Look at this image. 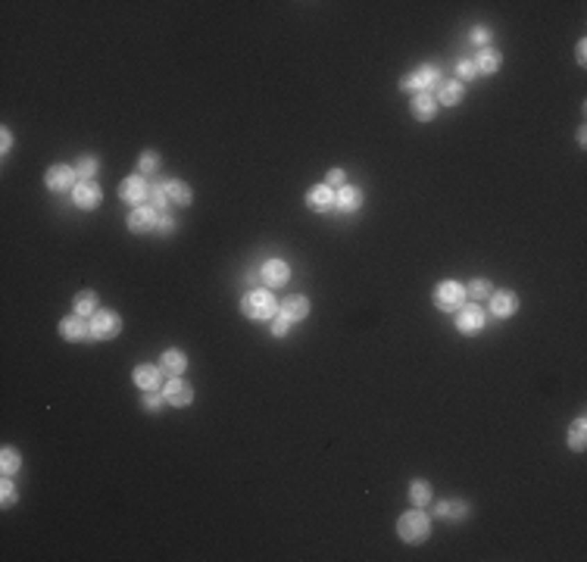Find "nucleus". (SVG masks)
Listing matches in <instances>:
<instances>
[{
    "label": "nucleus",
    "instance_id": "nucleus-15",
    "mask_svg": "<svg viewBox=\"0 0 587 562\" xmlns=\"http://www.w3.org/2000/svg\"><path fill=\"white\" fill-rule=\"evenodd\" d=\"M278 316L281 318H287V322H300V318H306L309 316V300L303 297V293H297V297H287L284 303L278 306Z\"/></svg>",
    "mask_w": 587,
    "mask_h": 562
},
{
    "label": "nucleus",
    "instance_id": "nucleus-5",
    "mask_svg": "<svg viewBox=\"0 0 587 562\" xmlns=\"http://www.w3.org/2000/svg\"><path fill=\"white\" fill-rule=\"evenodd\" d=\"M466 284H459V281H441V284L434 287V306L443 312H456L462 303H466Z\"/></svg>",
    "mask_w": 587,
    "mask_h": 562
},
{
    "label": "nucleus",
    "instance_id": "nucleus-20",
    "mask_svg": "<svg viewBox=\"0 0 587 562\" xmlns=\"http://www.w3.org/2000/svg\"><path fill=\"white\" fill-rule=\"evenodd\" d=\"M160 368L166 375H181L187 368V356L181 353L178 347H169V350H162V356H160Z\"/></svg>",
    "mask_w": 587,
    "mask_h": 562
},
{
    "label": "nucleus",
    "instance_id": "nucleus-18",
    "mask_svg": "<svg viewBox=\"0 0 587 562\" xmlns=\"http://www.w3.org/2000/svg\"><path fill=\"white\" fill-rule=\"evenodd\" d=\"M409 112H412V119H418V122H431L434 112H437V100L431 97V94H416L412 103H409Z\"/></svg>",
    "mask_w": 587,
    "mask_h": 562
},
{
    "label": "nucleus",
    "instance_id": "nucleus-40",
    "mask_svg": "<svg viewBox=\"0 0 587 562\" xmlns=\"http://www.w3.org/2000/svg\"><path fill=\"white\" fill-rule=\"evenodd\" d=\"M487 37H491V31H487L484 25H478V28H472V41H475V44H487Z\"/></svg>",
    "mask_w": 587,
    "mask_h": 562
},
{
    "label": "nucleus",
    "instance_id": "nucleus-29",
    "mask_svg": "<svg viewBox=\"0 0 587 562\" xmlns=\"http://www.w3.org/2000/svg\"><path fill=\"white\" fill-rule=\"evenodd\" d=\"M409 500H412V506L428 503V500H431V484H428V481H422V478L412 481V484H409Z\"/></svg>",
    "mask_w": 587,
    "mask_h": 562
},
{
    "label": "nucleus",
    "instance_id": "nucleus-6",
    "mask_svg": "<svg viewBox=\"0 0 587 562\" xmlns=\"http://www.w3.org/2000/svg\"><path fill=\"white\" fill-rule=\"evenodd\" d=\"M78 181L81 178H78V172H75V166H66V162L50 166L47 175H44V185H47L50 191H72Z\"/></svg>",
    "mask_w": 587,
    "mask_h": 562
},
{
    "label": "nucleus",
    "instance_id": "nucleus-4",
    "mask_svg": "<svg viewBox=\"0 0 587 562\" xmlns=\"http://www.w3.org/2000/svg\"><path fill=\"white\" fill-rule=\"evenodd\" d=\"M119 331H122V318L110 309H97L91 316V322H87V337L91 341H110Z\"/></svg>",
    "mask_w": 587,
    "mask_h": 562
},
{
    "label": "nucleus",
    "instance_id": "nucleus-35",
    "mask_svg": "<svg viewBox=\"0 0 587 562\" xmlns=\"http://www.w3.org/2000/svg\"><path fill=\"white\" fill-rule=\"evenodd\" d=\"M0 500H3V506H12L16 503V484L10 481V475H3V487H0Z\"/></svg>",
    "mask_w": 587,
    "mask_h": 562
},
{
    "label": "nucleus",
    "instance_id": "nucleus-3",
    "mask_svg": "<svg viewBox=\"0 0 587 562\" xmlns=\"http://www.w3.org/2000/svg\"><path fill=\"white\" fill-rule=\"evenodd\" d=\"M441 81H443L441 69L431 66V62H422L416 72H409L403 81H400V87H403V91H416V94H428L431 87H437Z\"/></svg>",
    "mask_w": 587,
    "mask_h": 562
},
{
    "label": "nucleus",
    "instance_id": "nucleus-14",
    "mask_svg": "<svg viewBox=\"0 0 587 562\" xmlns=\"http://www.w3.org/2000/svg\"><path fill=\"white\" fill-rule=\"evenodd\" d=\"M487 303H491V312H493L497 318H509L512 312L518 309L516 291H493L491 297H487Z\"/></svg>",
    "mask_w": 587,
    "mask_h": 562
},
{
    "label": "nucleus",
    "instance_id": "nucleus-27",
    "mask_svg": "<svg viewBox=\"0 0 587 562\" xmlns=\"http://www.w3.org/2000/svg\"><path fill=\"white\" fill-rule=\"evenodd\" d=\"M434 516H441V518H466L468 516V506L462 503V500H450V503L434 506Z\"/></svg>",
    "mask_w": 587,
    "mask_h": 562
},
{
    "label": "nucleus",
    "instance_id": "nucleus-22",
    "mask_svg": "<svg viewBox=\"0 0 587 562\" xmlns=\"http://www.w3.org/2000/svg\"><path fill=\"white\" fill-rule=\"evenodd\" d=\"M475 69H478V72H484V75H493L500 69V62H503V56H500V50H491V47H484L481 50L478 56H475Z\"/></svg>",
    "mask_w": 587,
    "mask_h": 562
},
{
    "label": "nucleus",
    "instance_id": "nucleus-9",
    "mask_svg": "<svg viewBox=\"0 0 587 562\" xmlns=\"http://www.w3.org/2000/svg\"><path fill=\"white\" fill-rule=\"evenodd\" d=\"M100 200H103V191H100V185H94V181H78V185L72 187V203L78 206V210H94V206H100Z\"/></svg>",
    "mask_w": 587,
    "mask_h": 562
},
{
    "label": "nucleus",
    "instance_id": "nucleus-1",
    "mask_svg": "<svg viewBox=\"0 0 587 562\" xmlns=\"http://www.w3.org/2000/svg\"><path fill=\"white\" fill-rule=\"evenodd\" d=\"M241 312H244L247 318H253V322H269V318L278 316V300L272 297V291L260 287V291L244 293V300H241Z\"/></svg>",
    "mask_w": 587,
    "mask_h": 562
},
{
    "label": "nucleus",
    "instance_id": "nucleus-34",
    "mask_svg": "<svg viewBox=\"0 0 587 562\" xmlns=\"http://www.w3.org/2000/svg\"><path fill=\"white\" fill-rule=\"evenodd\" d=\"M456 75H459L456 81H472L475 75H478V69H475L472 60H459V62H456Z\"/></svg>",
    "mask_w": 587,
    "mask_h": 562
},
{
    "label": "nucleus",
    "instance_id": "nucleus-21",
    "mask_svg": "<svg viewBox=\"0 0 587 562\" xmlns=\"http://www.w3.org/2000/svg\"><path fill=\"white\" fill-rule=\"evenodd\" d=\"M466 94V85L462 81H441L437 85V103L441 106H456Z\"/></svg>",
    "mask_w": 587,
    "mask_h": 562
},
{
    "label": "nucleus",
    "instance_id": "nucleus-2",
    "mask_svg": "<svg viewBox=\"0 0 587 562\" xmlns=\"http://www.w3.org/2000/svg\"><path fill=\"white\" fill-rule=\"evenodd\" d=\"M397 531L406 543H425L431 534V518L422 509H409L397 518Z\"/></svg>",
    "mask_w": 587,
    "mask_h": 562
},
{
    "label": "nucleus",
    "instance_id": "nucleus-41",
    "mask_svg": "<svg viewBox=\"0 0 587 562\" xmlns=\"http://www.w3.org/2000/svg\"><path fill=\"white\" fill-rule=\"evenodd\" d=\"M575 53H578V62H584V60H587V56H584V53H587V41H578V47H575Z\"/></svg>",
    "mask_w": 587,
    "mask_h": 562
},
{
    "label": "nucleus",
    "instance_id": "nucleus-17",
    "mask_svg": "<svg viewBox=\"0 0 587 562\" xmlns=\"http://www.w3.org/2000/svg\"><path fill=\"white\" fill-rule=\"evenodd\" d=\"M334 206L341 212H356L362 206V191L359 187H353V185H343V187H337V194H334Z\"/></svg>",
    "mask_w": 587,
    "mask_h": 562
},
{
    "label": "nucleus",
    "instance_id": "nucleus-36",
    "mask_svg": "<svg viewBox=\"0 0 587 562\" xmlns=\"http://www.w3.org/2000/svg\"><path fill=\"white\" fill-rule=\"evenodd\" d=\"M325 185H328L331 191H334V187H343L347 185V172H343V169H331V172L325 175Z\"/></svg>",
    "mask_w": 587,
    "mask_h": 562
},
{
    "label": "nucleus",
    "instance_id": "nucleus-25",
    "mask_svg": "<svg viewBox=\"0 0 587 562\" xmlns=\"http://www.w3.org/2000/svg\"><path fill=\"white\" fill-rule=\"evenodd\" d=\"M568 447H572L575 453H581V450L587 447V422H584V416H578L572 422V428H568Z\"/></svg>",
    "mask_w": 587,
    "mask_h": 562
},
{
    "label": "nucleus",
    "instance_id": "nucleus-24",
    "mask_svg": "<svg viewBox=\"0 0 587 562\" xmlns=\"http://www.w3.org/2000/svg\"><path fill=\"white\" fill-rule=\"evenodd\" d=\"M169 203H172V197H169V187L166 181L162 185H150V197H147V206H153L160 216H166L169 212Z\"/></svg>",
    "mask_w": 587,
    "mask_h": 562
},
{
    "label": "nucleus",
    "instance_id": "nucleus-39",
    "mask_svg": "<svg viewBox=\"0 0 587 562\" xmlns=\"http://www.w3.org/2000/svg\"><path fill=\"white\" fill-rule=\"evenodd\" d=\"M10 147H12V135H10V128H0V153H10Z\"/></svg>",
    "mask_w": 587,
    "mask_h": 562
},
{
    "label": "nucleus",
    "instance_id": "nucleus-32",
    "mask_svg": "<svg viewBox=\"0 0 587 562\" xmlns=\"http://www.w3.org/2000/svg\"><path fill=\"white\" fill-rule=\"evenodd\" d=\"M137 169H141L144 178H147V175H153L156 169H160V153H156V150H144L141 160H137Z\"/></svg>",
    "mask_w": 587,
    "mask_h": 562
},
{
    "label": "nucleus",
    "instance_id": "nucleus-8",
    "mask_svg": "<svg viewBox=\"0 0 587 562\" xmlns=\"http://www.w3.org/2000/svg\"><path fill=\"white\" fill-rule=\"evenodd\" d=\"M162 397H166V406H187L194 400V387H187L178 375H169V381L162 384Z\"/></svg>",
    "mask_w": 587,
    "mask_h": 562
},
{
    "label": "nucleus",
    "instance_id": "nucleus-10",
    "mask_svg": "<svg viewBox=\"0 0 587 562\" xmlns=\"http://www.w3.org/2000/svg\"><path fill=\"white\" fill-rule=\"evenodd\" d=\"M456 328H459L462 334H478V331L484 328V312H481V306H459V309H456Z\"/></svg>",
    "mask_w": 587,
    "mask_h": 562
},
{
    "label": "nucleus",
    "instance_id": "nucleus-13",
    "mask_svg": "<svg viewBox=\"0 0 587 562\" xmlns=\"http://www.w3.org/2000/svg\"><path fill=\"white\" fill-rule=\"evenodd\" d=\"M260 278L266 281L269 287H281V284H287V278H291V266H287L284 259H269L260 266Z\"/></svg>",
    "mask_w": 587,
    "mask_h": 562
},
{
    "label": "nucleus",
    "instance_id": "nucleus-37",
    "mask_svg": "<svg viewBox=\"0 0 587 562\" xmlns=\"http://www.w3.org/2000/svg\"><path fill=\"white\" fill-rule=\"evenodd\" d=\"M156 231H160V235H172V231H175V219L172 216H160V219H156Z\"/></svg>",
    "mask_w": 587,
    "mask_h": 562
},
{
    "label": "nucleus",
    "instance_id": "nucleus-30",
    "mask_svg": "<svg viewBox=\"0 0 587 562\" xmlns=\"http://www.w3.org/2000/svg\"><path fill=\"white\" fill-rule=\"evenodd\" d=\"M466 293L472 300H487L493 293V287H491V281H487V278H472V281H468V287H466Z\"/></svg>",
    "mask_w": 587,
    "mask_h": 562
},
{
    "label": "nucleus",
    "instance_id": "nucleus-16",
    "mask_svg": "<svg viewBox=\"0 0 587 562\" xmlns=\"http://www.w3.org/2000/svg\"><path fill=\"white\" fill-rule=\"evenodd\" d=\"M306 206H309L312 212H328L331 206H334V191H331L328 185H316L306 191Z\"/></svg>",
    "mask_w": 587,
    "mask_h": 562
},
{
    "label": "nucleus",
    "instance_id": "nucleus-26",
    "mask_svg": "<svg viewBox=\"0 0 587 562\" xmlns=\"http://www.w3.org/2000/svg\"><path fill=\"white\" fill-rule=\"evenodd\" d=\"M166 187H169V197H172V203H175V206H187V203H191V187H187L185 181L169 178V181H166Z\"/></svg>",
    "mask_w": 587,
    "mask_h": 562
},
{
    "label": "nucleus",
    "instance_id": "nucleus-7",
    "mask_svg": "<svg viewBox=\"0 0 587 562\" xmlns=\"http://www.w3.org/2000/svg\"><path fill=\"white\" fill-rule=\"evenodd\" d=\"M119 197L125 200V203H135V206H144L150 197V185L144 181V175H128V178L122 181V187H119Z\"/></svg>",
    "mask_w": 587,
    "mask_h": 562
},
{
    "label": "nucleus",
    "instance_id": "nucleus-12",
    "mask_svg": "<svg viewBox=\"0 0 587 562\" xmlns=\"http://www.w3.org/2000/svg\"><path fill=\"white\" fill-rule=\"evenodd\" d=\"M156 219H160V212L153 210V206H135L128 216V231H135V235H144V231H153L156 228Z\"/></svg>",
    "mask_w": 587,
    "mask_h": 562
},
{
    "label": "nucleus",
    "instance_id": "nucleus-11",
    "mask_svg": "<svg viewBox=\"0 0 587 562\" xmlns=\"http://www.w3.org/2000/svg\"><path fill=\"white\" fill-rule=\"evenodd\" d=\"M131 381H135L141 391H160L162 387V368L150 366V362H141V366H135V372H131Z\"/></svg>",
    "mask_w": 587,
    "mask_h": 562
},
{
    "label": "nucleus",
    "instance_id": "nucleus-31",
    "mask_svg": "<svg viewBox=\"0 0 587 562\" xmlns=\"http://www.w3.org/2000/svg\"><path fill=\"white\" fill-rule=\"evenodd\" d=\"M97 169H100L97 156H81V160H78V166H75V172H78V178H81V181H94V175H97Z\"/></svg>",
    "mask_w": 587,
    "mask_h": 562
},
{
    "label": "nucleus",
    "instance_id": "nucleus-23",
    "mask_svg": "<svg viewBox=\"0 0 587 562\" xmlns=\"http://www.w3.org/2000/svg\"><path fill=\"white\" fill-rule=\"evenodd\" d=\"M72 306H75V316H94L97 306H100V297L94 291H78L72 300Z\"/></svg>",
    "mask_w": 587,
    "mask_h": 562
},
{
    "label": "nucleus",
    "instance_id": "nucleus-33",
    "mask_svg": "<svg viewBox=\"0 0 587 562\" xmlns=\"http://www.w3.org/2000/svg\"><path fill=\"white\" fill-rule=\"evenodd\" d=\"M141 406H144L147 412H160L162 406H166V397H162V393H156V391H144Z\"/></svg>",
    "mask_w": 587,
    "mask_h": 562
},
{
    "label": "nucleus",
    "instance_id": "nucleus-28",
    "mask_svg": "<svg viewBox=\"0 0 587 562\" xmlns=\"http://www.w3.org/2000/svg\"><path fill=\"white\" fill-rule=\"evenodd\" d=\"M19 466H22V456H19L16 450H12V447L0 450V468H3V475H16Z\"/></svg>",
    "mask_w": 587,
    "mask_h": 562
},
{
    "label": "nucleus",
    "instance_id": "nucleus-38",
    "mask_svg": "<svg viewBox=\"0 0 587 562\" xmlns=\"http://www.w3.org/2000/svg\"><path fill=\"white\" fill-rule=\"evenodd\" d=\"M287 331H291V322H287V318H281V316H275V322H272V334H275V337H284Z\"/></svg>",
    "mask_w": 587,
    "mask_h": 562
},
{
    "label": "nucleus",
    "instance_id": "nucleus-19",
    "mask_svg": "<svg viewBox=\"0 0 587 562\" xmlns=\"http://www.w3.org/2000/svg\"><path fill=\"white\" fill-rule=\"evenodd\" d=\"M60 337L62 341H85L87 337V322L85 316H66L60 322Z\"/></svg>",
    "mask_w": 587,
    "mask_h": 562
}]
</instances>
